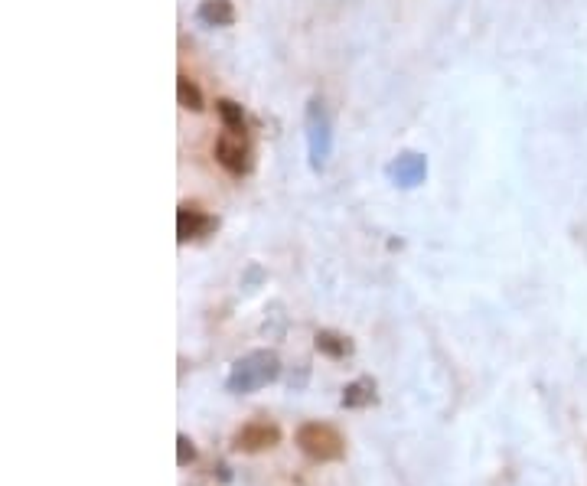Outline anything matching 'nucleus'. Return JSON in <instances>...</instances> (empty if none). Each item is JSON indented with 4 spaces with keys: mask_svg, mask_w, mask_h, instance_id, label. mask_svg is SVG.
Instances as JSON below:
<instances>
[{
    "mask_svg": "<svg viewBox=\"0 0 587 486\" xmlns=\"http://www.w3.org/2000/svg\"><path fill=\"white\" fill-rule=\"evenodd\" d=\"M281 376V356L274 350H252L239 356L226 376V392L232 395H252L265 389Z\"/></svg>",
    "mask_w": 587,
    "mask_h": 486,
    "instance_id": "1",
    "label": "nucleus"
},
{
    "mask_svg": "<svg viewBox=\"0 0 587 486\" xmlns=\"http://www.w3.org/2000/svg\"><path fill=\"white\" fill-rule=\"evenodd\" d=\"M304 134H307V164L314 173H323L333 157V118L320 95H314L304 108Z\"/></svg>",
    "mask_w": 587,
    "mask_h": 486,
    "instance_id": "2",
    "label": "nucleus"
},
{
    "mask_svg": "<svg viewBox=\"0 0 587 486\" xmlns=\"http://www.w3.org/2000/svg\"><path fill=\"white\" fill-rule=\"evenodd\" d=\"M294 441L301 447V454L314 460V464H336V460L346 457V438L327 421H307V425L297 428Z\"/></svg>",
    "mask_w": 587,
    "mask_h": 486,
    "instance_id": "3",
    "label": "nucleus"
},
{
    "mask_svg": "<svg viewBox=\"0 0 587 486\" xmlns=\"http://www.w3.org/2000/svg\"><path fill=\"white\" fill-rule=\"evenodd\" d=\"M281 425L278 421H268V418H258V421H248L239 431L232 434V451L239 454H261V451H271V447L281 444Z\"/></svg>",
    "mask_w": 587,
    "mask_h": 486,
    "instance_id": "4",
    "label": "nucleus"
},
{
    "mask_svg": "<svg viewBox=\"0 0 587 486\" xmlns=\"http://www.w3.org/2000/svg\"><path fill=\"white\" fill-rule=\"evenodd\" d=\"M212 154H216V164L229 177H245L252 170V147H248L245 134H235V131L219 134L216 144H212Z\"/></svg>",
    "mask_w": 587,
    "mask_h": 486,
    "instance_id": "5",
    "label": "nucleus"
},
{
    "mask_svg": "<svg viewBox=\"0 0 587 486\" xmlns=\"http://www.w3.org/2000/svg\"><path fill=\"white\" fill-rule=\"evenodd\" d=\"M219 229V219L203 213L199 206H190L183 203L177 209V239L186 245V242H196V239H206V235H212Z\"/></svg>",
    "mask_w": 587,
    "mask_h": 486,
    "instance_id": "6",
    "label": "nucleus"
},
{
    "mask_svg": "<svg viewBox=\"0 0 587 486\" xmlns=\"http://www.w3.org/2000/svg\"><path fill=\"white\" fill-rule=\"evenodd\" d=\"M389 177H392L395 186H402V190H415V186H421L424 177H428V157L418 154V151L398 154L392 160V167H389Z\"/></svg>",
    "mask_w": 587,
    "mask_h": 486,
    "instance_id": "7",
    "label": "nucleus"
},
{
    "mask_svg": "<svg viewBox=\"0 0 587 486\" xmlns=\"http://www.w3.org/2000/svg\"><path fill=\"white\" fill-rule=\"evenodd\" d=\"M314 346H317V353L327 356V359H346V356H353V350H356L353 340H349V336L340 333V330H317Z\"/></svg>",
    "mask_w": 587,
    "mask_h": 486,
    "instance_id": "8",
    "label": "nucleus"
},
{
    "mask_svg": "<svg viewBox=\"0 0 587 486\" xmlns=\"http://www.w3.org/2000/svg\"><path fill=\"white\" fill-rule=\"evenodd\" d=\"M196 20L203 23V27H232L235 23V7L232 0H203V4L196 7Z\"/></svg>",
    "mask_w": 587,
    "mask_h": 486,
    "instance_id": "9",
    "label": "nucleus"
},
{
    "mask_svg": "<svg viewBox=\"0 0 587 486\" xmlns=\"http://www.w3.org/2000/svg\"><path fill=\"white\" fill-rule=\"evenodd\" d=\"M340 405L343 408H369V405H376V379L362 376L356 382H349L343 389V395H340Z\"/></svg>",
    "mask_w": 587,
    "mask_h": 486,
    "instance_id": "10",
    "label": "nucleus"
},
{
    "mask_svg": "<svg viewBox=\"0 0 587 486\" xmlns=\"http://www.w3.org/2000/svg\"><path fill=\"white\" fill-rule=\"evenodd\" d=\"M216 111H219V121L226 131H235V134H245V111L239 102H232V98H219L216 102Z\"/></svg>",
    "mask_w": 587,
    "mask_h": 486,
    "instance_id": "11",
    "label": "nucleus"
},
{
    "mask_svg": "<svg viewBox=\"0 0 587 486\" xmlns=\"http://www.w3.org/2000/svg\"><path fill=\"white\" fill-rule=\"evenodd\" d=\"M177 98L186 111H203V92L190 76H177Z\"/></svg>",
    "mask_w": 587,
    "mask_h": 486,
    "instance_id": "12",
    "label": "nucleus"
},
{
    "mask_svg": "<svg viewBox=\"0 0 587 486\" xmlns=\"http://www.w3.org/2000/svg\"><path fill=\"white\" fill-rule=\"evenodd\" d=\"M193 460H196V444L186 438V434H177V464L190 467Z\"/></svg>",
    "mask_w": 587,
    "mask_h": 486,
    "instance_id": "13",
    "label": "nucleus"
}]
</instances>
